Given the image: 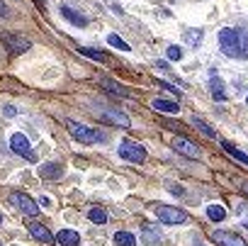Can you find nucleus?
Returning a JSON list of instances; mask_svg holds the SVG:
<instances>
[{
  "instance_id": "f257e3e1",
  "label": "nucleus",
  "mask_w": 248,
  "mask_h": 246,
  "mask_svg": "<svg viewBox=\"0 0 248 246\" xmlns=\"http://www.w3.org/2000/svg\"><path fill=\"white\" fill-rule=\"evenodd\" d=\"M219 47L226 56L231 59H248V44H246V37L231 27H224L219 32Z\"/></svg>"
},
{
  "instance_id": "f03ea898",
  "label": "nucleus",
  "mask_w": 248,
  "mask_h": 246,
  "mask_svg": "<svg viewBox=\"0 0 248 246\" xmlns=\"http://www.w3.org/2000/svg\"><path fill=\"white\" fill-rule=\"evenodd\" d=\"M66 127H68L71 137L76 142H80V144H97V142L107 139L102 132H97V130H93L88 125H80V122H76V119H66Z\"/></svg>"
},
{
  "instance_id": "7ed1b4c3",
  "label": "nucleus",
  "mask_w": 248,
  "mask_h": 246,
  "mask_svg": "<svg viewBox=\"0 0 248 246\" xmlns=\"http://www.w3.org/2000/svg\"><path fill=\"white\" fill-rule=\"evenodd\" d=\"M119 156L127 159V161H132V164H141V161L146 159V149H144L141 144L132 142V139H124V142L119 144Z\"/></svg>"
},
{
  "instance_id": "20e7f679",
  "label": "nucleus",
  "mask_w": 248,
  "mask_h": 246,
  "mask_svg": "<svg viewBox=\"0 0 248 246\" xmlns=\"http://www.w3.org/2000/svg\"><path fill=\"white\" fill-rule=\"evenodd\" d=\"M156 214H158V219H163L166 224H183V222L187 219V214H185L183 210L170 207V205H158V207H156Z\"/></svg>"
},
{
  "instance_id": "39448f33",
  "label": "nucleus",
  "mask_w": 248,
  "mask_h": 246,
  "mask_svg": "<svg viewBox=\"0 0 248 246\" xmlns=\"http://www.w3.org/2000/svg\"><path fill=\"white\" fill-rule=\"evenodd\" d=\"M10 149L17 154V156H22V159H27V161H34V151H32V147H30V142H27V137L25 134H13L10 137Z\"/></svg>"
},
{
  "instance_id": "423d86ee",
  "label": "nucleus",
  "mask_w": 248,
  "mask_h": 246,
  "mask_svg": "<svg viewBox=\"0 0 248 246\" xmlns=\"http://www.w3.org/2000/svg\"><path fill=\"white\" fill-rule=\"evenodd\" d=\"M10 202L20 210V212H25V214H30V217H34V214H39V207H37V202L32 200V197H27L25 193H10Z\"/></svg>"
},
{
  "instance_id": "0eeeda50",
  "label": "nucleus",
  "mask_w": 248,
  "mask_h": 246,
  "mask_svg": "<svg viewBox=\"0 0 248 246\" xmlns=\"http://www.w3.org/2000/svg\"><path fill=\"white\" fill-rule=\"evenodd\" d=\"M173 149L178 151V154H183V156H187V159H202V151L190 142V139H185V137H175L173 139Z\"/></svg>"
},
{
  "instance_id": "6e6552de",
  "label": "nucleus",
  "mask_w": 248,
  "mask_h": 246,
  "mask_svg": "<svg viewBox=\"0 0 248 246\" xmlns=\"http://www.w3.org/2000/svg\"><path fill=\"white\" fill-rule=\"evenodd\" d=\"M100 119L109 122V125H117V127H124V130L129 127V117L124 115V112H119V110H114V107H105L100 112Z\"/></svg>"
},
{
  "instance_id": "1a4fd4ad",
  "label": "nucleus",
  "mask_w": 248,
  "mask_h": 246,
  "mask_svg": "<svg viewBox=\"0 0 248 246\" xmlns=\"http://www.w3.org/2000/svg\"><path fill=\"white\" fill-rule=\"evenodd\" d=\"M212 241L214 244H219V246H246V241L238 236V234H233V231H212Z\"/></svg>"
},
{
  "instance_id": "9d476101",
  "label": "nucleus",
  "mask_w": 248,
  "mask_h": 246,
  "mask_svg": "<svg viewBox=\"0 0 248 246\" xmlns=\"http://www.w3.org/2000/svg\"><path fill=\"white\" fill-rule=\"evenodd\" d=\"M3 42H5V47H8L13 54H25V51L32 47V42H30L27 37H20V34H8Z\"/></svg>"
},
{
  "instance_id": "9b49d317",
  "label": "nucleus",
  "mask_w": 248,
  "mask_h": 246,
  "mask_svg": "<svg viewBox=\"0 0 248 246\" xmlns=\"http://www.w3.org/2000/svg\"><path fill=\"white\" fill-rule=\"evenodd\" d=\"M141 239H144L146 246H158V244L163 241V234H161L154 224H144V227H141Z\"/></svg>"
},
{
  "instance_id": "f8f14e48",
  "label": "nucleus",
  "mask_w": 248,
  "mask_h": 246,
  "mask_svg": "<svg viewBox=\"0 0 248 246\" xmlns=\"http://www.w3.org/2000/svg\"><path fill=\"white\" fill-rule=\"evenodd\" d=\"M30 227V234L37 239V241H42V244H51L54 241V234L44 227V224H39V222H32V224H27Z\"/></svg>"
},
{
  "instance_id": "ddd939ff",
  "label": "nucleus",
  "mask_w": 248,
  "mask_h": 246,
  "mask_svg": "<svg viewBox=\"0 0 248 246\" xmlns=\"http://www.w3.org/2000/svg\"><path fill=\"white\" fill-rule=\"evenodd\" d=\"M100 85H102L109 95H114V98H132L127 90H124V85H119V83L112 81V78H100Z\"/></svg>"
},
{
  "instance_id": "4468645a",
  "label": "nucleus",
  "mask_w": 248,
  "mask_h": 246,
  "mask_svg": "<svg viewBox=\"0 0 248 246\" xmlns=\"http://www.w3.org/2000/svg\"><path fill=\"white\" fill-rule=\"evenodd\" d=\"M56 241H59L61 246H80V236H78V231H73V229H61V231L56 234Z\"/></svg>"
},
{
  "instance_id": "2eb2a0df",
  "label": "nucleus",
  "mask_w": 248,
  "mask_h": 246,
  "mask_svg": "<svg viewBox=\"0 0 248 246\" xmlns=\"http://www.w3.org/2000/svg\"><path fill=\"white\" fill-rule=\"evenodd\" d=\"M39 176L46 178V180H59V178L63 176V168H61L59 164H44V166L39 168Z\"/></svg>"
},
{
  "instance_id": "dca6fc26",
  "label": "nucleus",
  "mask_w": 248,
  "mask_h": 246,
  "mask_svg": "<svg viewBox=\"0 0 248 246\" xmlns=\"http://www.w3.org/2000/svg\"><path fill=\"white\" fill-rule=\"evenodd\" d=\"M61 15L68 20V22H73L76 27H85L88 25V17H83V15H78L73 8H68V5H61Z\"/></svg>"
},
{
  "instance_id": "f3484780",
  "label": "nucleus",
  "mask_w": 248,
  "mask_h": 246,
  "mask_svg": "<svg viewBox=\"0 0 248 246\" xmlns=\"http://www.w3.org/2000/svg\"><path fill=\"white\" fill-rule=\"evenodd\" d=\"M151 105H154V110L166 112V115H175V112L180 110V105H178L175 100H161V98H158V100H154Z\"/></svg>"
},
{
  "instance_id": "a211bd4d",
  "label": "nucleus",
  "mask_w": 248,
  "mask_h": 246,
  "mask_svg": "<svg viewBox=\"0 0 248 246\" xmlns=\"http://www.w3.org/2000/svg\"><path fill=\"white\" fill-rule=\"evenodd\" d=\"M209 88H212V98L214 100H226V93H224V83L219 81L217 73L209 76Z\"/></svg>"
},
{
  "instance_id": "6ab92c4d",
  "label": "nucleus",
  "mask_w": 248,
  "mask_h": 246,
  "mask_svg": "<svg viewBox=\"0 0 248 246\" xmlns=\"http://www.w3.org/2000/svg\"><path fill=\"white\" fill-rule=\"evenodd\" d=\"M221 147H224V149H226V154H231V156H233L236 161H241L243 166H248V156H246V154H243L241 149H236V147H233L231 142H226V139H221Z\"/></svg>"
},
{
  "instance_id": "aec40b11",
  "label": "nucleus",
  "mask_w": 248,
  "mask_h": 246,
  "mask_svg": "<svg viewBox=\"0 0 248 246\" xmlns=\"http://www.w3.org/2000/svg\"><path fill=\"white\" fill-rule=\"evenodd\" d=\"M114 244L117 246H137V239L132 231H117L114 234Z\"/></svg>"
},
{
  "instance_id": "412c9836",
  "label": "nucleus",
  "mask_w": 248,
  "mask_h": 246,
  "mask_svg": "<svg viewBox=\"0 0 248 246\" xmlns=\"http://www.w3.org/2000/svg\"><path fill=\"white\" fill-rule=\"evenodd\" d=\"M192 125H195V127H197V132H202L207 139H217V132H214L209 125H204V122H202L200 117H192Z\"/></svg>"
},
{
  "instance_id": "4be33fe9",
  "label": "nucleus",
  "mask_w": 248,
  "mask_h": 246,
  "mask_svg": "<svg viewBox=\"0 0 248 246\" xmlns=\"http://www.w3.org/2000/svg\"><path fill=\"white\" fill-rule=\"evenodd\" d=\"M207 217H209L212 222H221V219L226 217V210H224L221 205H209V207H207Z\"/></svg>"
},
{
  "instance_id": "5701e85b",
  "label": "nucleus",
  "mask_w": 248,
  "mask_h": 246,
  "mask_svg": "<svg viewBox=\"0 0 248 246\" xmlns=\"http://www.w3.org/2000/svg\"><path fill=\"white\" fill-rule=\"evenodd\" d=\"M88 217H90V222H95V224H105V222H107V212H105L102 207H90Z\"/></svg>"
},
{
  "instance_id": "b1692460",
  "label": "nucleus",
  "mask_w": 248,
  "mask_h": 246,
  "mask_svg": "<svg viewBox=\"0 0 248 246\" xmlns=\"http://www.w3.org/2000/svg\"><path fill=\"white\" fill-rule=\"evenodd\" d=\"M107 44L114 47V49H119V51H129V44L124 42L122 37H117V34H109V37H107Z\"/></svg>"
},
{
  "instance_id": "393cba45",
  "label": "nucleus",
  "mask_w": 248,
  "mask_h": 246,
  "mask_svg": "<svg viewBox=\"0 0 248 246\" xmlns=\"http://www.w3.org/2000/svg\"><path fill=\"white\" fill-rule=\"evenodd\" d=\"M200 39H202V32H200V30H187V32H185V42H187L190 47H197Z\"/></svg>"
},
{
  "instance_id": "a878e982",
  "label": "nucleus",
  "mask_w": 248,
  "mask_h": 246,
  "mask_svg": "<svg viewBox=\"0 0 248 246\" xmlns=\"http://www.w3.org/2000/svg\"><path fill=\"white\" fill-rule=\"evenodd\" d=\"M80 54H83V56H90V59H95V61H107V54H100L97 49H88V47H83Z\"/></svg>"
},
{
  "instance_id": "bb28decb",
  "label": "nucleus",
  "mask_w": 248,
  "mask_h": 246,
  "mask_svg": "<svg viewBox=\"0 0 248 246\" xmlns=\"http://www.w3.org/2000/svg\"><path fill=\"white\" fill-rule=\"evenodd\" d=\"M166 56H168L170 61H180V59H183V49L173 44V47H168V49H166Z\"/></svg>"
},
{
  "instance_id": "cd10ccee",
  "label": "nucleus",
  "mask_w": 248,
  "mask_h": 246,
  "mask_svg": "<svg viewBox=\"0 0 248 246\" xmlns=\"http://www.w3.org/2000/svg\"><path fill=\"white\" fill-rule=\"evenodd\" d=\"M236 214H238V219L248 227V202H241V205L236 207Z\"/></svg>"
},
{
  "instance_id": "c85d7f7f",
  "label": "nucleus",
  "mask_w": 248,
  "mask_h": 246,
  "mask_svg": "<svg viewBox=\"0 0 248 246\" xmlns=\"http://www.w3.org/2000/svg\"><path fill=\"white\" fill-rule=\"evenodd\" d=\"M158 85H163V90H170L173 95H180V93H183V90H178L175 85H170V83H163V81H158Z\"/></svg>"
},
{
  "instance_id": "c756f323",
  "label": "nucleus",
  "mask_w": 248,
  "mask_h": 246,
  "mask_svg": "<svg viewBox=\"0 0 248 246\" xmlns=\"http://www.w3.org/2000/svg\"><path fill=\"white\" fill-rule=\"evenodd\" d=\"M3 115H5V117H15V115H17V110H15L13 105H5V107H3Z\"/></svg>"
},
{
  "instance_id": "7c9ffc66",
  "label": "nucleus",
  "mask_w": 248,
  "mask_h": 246,
  "mask_svg": "<svg viewBox=\"0 0 248 246\" xmlns=\"http://www.w3.org/2000/svg\"><path fill=\"white\" fill-rule=\"evenodd\" d=\"M0 17H8V8H5L3 0H0Z\"/></svg>"
},
{
  "instance_id": "2f4dec72",
  "label": "nucleus",
  "mask_w": 248,
  "mask_h": 246,
  "mask_svg": "<svg viewBox=\"0 0 248 246\" xmlns=\"http://www.w3.org/2000/svg\"><path fill=\"white\" fill-rule=\"evenodd\" d=\"M170 193H173V195H183V190H180L178 185H173V188H170Z\"/></svg>"
},
{
  "instance_id": "473e14b6",
  "label": "nucleus",
  "mask_w": 248,
  "mask_h": 246,
  "mask_svg": "<svg viewBox=\"0 0 248 246\" xmlns=\"http://www.w3.org/2000/svg\"><path fill=\"white\" fill-rule=\"evenodd\" d=\"M241 190H243V193L248 195V183H243V185H241Z\"/></svg>"
},
{
  "instance_id": "72a5a7b5",
  "label": "nucleus",
  "mask_w": 248,
  "mask_h": 246,
  "mask_svg": "<svg viewBox=\"0 0 248 246\" xmlns=\"http://www.w3.org/2000/svg\"><path fill=\"white\" fill-rule=\"evenodd\" d=\"M0 222H3V214H0Z\"/></svg>"
}]
</instances>
